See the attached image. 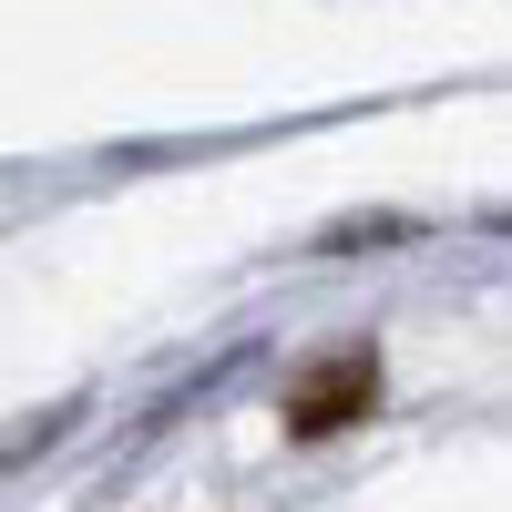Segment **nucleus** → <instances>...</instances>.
Returning <instances> with one entry per match:
<instances>
[{"instance_id": "obj_1", "label": "nucleus", "mask_w": 512, "mask_h": 512, "mask_svg": "<svg viewBox=\"0 0 512 512\" xmlns=\"http://www.w3.org/2000/svg\"><path fill=\"white\" fill-rule=\"evenodd\" d=\"M369 400H379V359L369 349H338V359H318V369L287 379V431H349Z\"/></svg>"}]
</instances>
